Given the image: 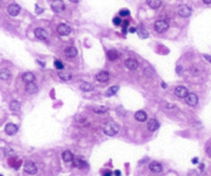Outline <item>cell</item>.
Returning a JSON list of instances; mask_svg holds the SVG:
<instances>
[{
  "mask_svg": "<svg viewBox=\"0 0 211 176\" xmlns=\"http://www.w3.org/2000/svg\"><path fill=\"white\" fill-rule=\"evenodd\" d=\"M204 58H205L208 62H210L211 63V56H209V55H204Z\"/></svg>",
  "mask_w": 211,
  "mask_h": 176,
  "instance_id": "cell-40",
  "label": "cell"
},
{
  "mask_svg": "<svg viewBox=\"0 0 211 176\" xmlns=\"http://www.w3.org/2000/svg\"><path fill=\"white\" fill-rule=\"evenodd\" d=\"M69 1H71V2H74V3H77V2H78V0H69Z\"/></svg>",
  "mask_w": 211,
  "mask_h": 176,
  "instance_id": "cell-46",
  "label": "cell"
},
{
  "mask_svg": "<svg viewBox=\"0 0 211 176\" xmlns=\"http://www.w3.org/2000/svg\"><path fill=\"white\" fill-rule=\"evenodd\" d=\"M65 55L68 58H74L77 56V49L74 46H70L65 49Z\"/></svg>",
  "mask_w": 211,
  "mask_h": 176,
  "instance_id": "cell-24",
  "label": "cell"
},
{
  "mask_svg": "<svg viewBox=\"0 0 211 176\" xmlns=\"http://www.w3.org/2000/svg\"><path fill=\"white\" fill-rule=\"evenodd\" d=\"M112 22H113V24L115 25V26H119V25L122 24V20L119 19V16H115V18H113Z\"/></svg>",
  "mask_w": 211,
  "mask_h": 176,
  "instance_id": "cell-34",
  "label": "cell"
},
{
  "mask_svg": "<svg viewBox=\"0 0 211 176\" xmlns=\"http://www.w3.org/2000/svg\"><path fill=\"white\" fill-rule=\"evenodd\" d=\"M96 79L99 82H106L109 79V73L107 71H100L96 74Z\"/></svg>",
  "mask_w": 211,
  "mask_h": 176,
  "instance_id": "cell-12",
  "label": "cell"
},
{
  "mask_svg": "<svg viewBox=\"0 0 211 176\" xmlns=\"http://www.w3.org/2000/svg\"><path fill=\"white\" fill-rule=\"evenodd\" d=\"M192 14V8L187 5H181L178 8V15L181 18H189Z\"/></svg>",
  "mask_w": 211,
  "mask_h": 176,
  "instance_id": "cell-8",
  "label": "cell"
},
{
  "mask_svg": "<svg viewBox=\"0 0 211 176\" xmlns=\"http://www.w3.org/2000/svg\"><path fill=\"white\" fill-rule=\"evenodd\" d=\"M26 92L30 95H33V94H36L38 92V88L34 82H31V84H27L26 86Z\"/></svg>",
  "mask_w": 211,
  "mask_h": 176,
  "instance_id": "cell-18",
  "label": "cell"
},
{
  "mask_svg": "<svg viewBox=\"0 0 211 176\" xmlns=\"http://www.w3.org/2000/svg\"><path fill=\"white\" fill-rule=\"evenodd\" d=\"M174 94L178 98H185L189 95V90L183 86H178L174 90Z\"/></svg>",
  "mask_w": 211,
  "mask_h": 176,
  "instance_id": "cell-6",
  "label": "cell"
},
{
  "mask_svg": "<svg viewBox=\"0 0 211 176\" xmlns=\"http://www.w3.org/2000/svg\"><path fill=\"white\" fill-rule=\"evenodd\" d=\"M4 130H5V133L7 135L13 136L18 132V127L13 123H8L7 125L5 126V128H4Z\"/></svg>",
  "mask_w": 211,
  "mask_h": 176,
  "instance_id": "cell-13",
  "label": "cell"
},
{
  "mask_svg": "<svg viewBox=\"0 0 211 176\" xmlns=\"http://www.w3.org/2000/svg\"><path fill=\"white\" fill-rule=\"evenodd\" d=\"M203 2L205 3V4H210V3H211V0H203Z\"/></svg>",
  "mask_w": 211,
  "mask_h": 176,
  "instance_id": "cell-44",
  "label": "cell"
},
{
  "mask_svg": "<svg viewBox=\"0 0 211 176\" xmlns=\"http://www.w3.org/2000/svg\"><path fill=\"white\" fill-rule=\"evenodd\" d=\"M51 9L55 11V13H62L65 9V3L63 2V0H54L51 2Z\"/></svg>",
  "mask_w": 211,
  "mask_h": 176,
  "instance_id": "cell-3",
  "label": "cell"
},
{
  "mask_svg": "<svg viewBox=\"0 0 211 176\" xmlns=\"http://www.w3.org/2000/svg\"><path fill=\"white\" fill-rule=\"evenodd\" d=\"M146 3L152 9H157L162 5V0H146Z\"/></svg>",
  "mask_w": 211,
  "mask_h": 176,
  "instance_id": "cell-22",
  "label": "cell"
},
{
  "mask_svg": "<svg viewBox=\"0 0 211 176\" xmlns=\"http://www.w3.org/2000/svg\"><path fill=\"white\" fill-rule=\"evenodd\" d=\"M182 70H183V68H182V66H180V65H178L177 67H176V72L178 74H180L182 72Z\"/></svg>",
  "mask_w": 211,
  "mask_h": 176,
  "instance_id": "cell-36",
  "label": "cell"
},
{
  "mask_svg": "<svg viewBox=\"0 0 211 176\" xmlns=\"http://www.w3.org/2000/svg\"><path fill=\"white\" fill-rule=\"evenodd\" d=\"M149 170L152 171V172H154V173H160V172H162L163 167L160 163L152 162L149 164Z\"/></svg>",
  "mask_w": 211,
  "mask_h": 176,
  "instance_id": "cell-17",
  "label": "cell"
},
{
  "mask_svg": "<svg viewBox=\"0 0 211 176\" xmlns=\"http://www.w3.org/2000/svg\"><path fill=\"white\" fill-rule=\"evenodd\" d=\"M9 108H11V111H15V112L20 111V109H21V104H20L18 101L14 100V101H11V104H9Z\"/></svg>",
  "mask_w": 211,
  "mask_h": 176,
  "instance_id": "cell-27",
  "label": "cell"
},
{
  "mask_svg": "<svg viewBox=\"0 0 211 176\" xmlns=\"http://www.w3.org/2000/svg\"><path fill=\"white\" fill-rule=\"evenodd\" d=\"M74 122H75L76 125L84 126V127H87V126L90 125L89 121H88L84 117H82V115H76V117H74Z\"/></svg>",
  "mask_w": 211,
  "mask_h": 176,
  "instance_id": "cell-14",
  "label": "cell"
},
{
  "mask_svg": "<svg viewBox=\"0 0 211 176\" xmlns=\"http://www.w3.org/2000/svg\"><path fill=\"white\" fill-rule=\"evenodd\" d=\"M107 57H108V59L110 60V61H114V60L117 59L119 54H117V51H115V49H109V51H107Z\"/></svg>",
  "mask_w": 211,
  "mask_h": 176,
  "instance_id": "cell-29",
  "label": "cell"
},
{
  "mask_svg": "<svg viewBox=\"0 0 211 176\" xmlns=\"http://www.w3.org/2000/svg\"><path fill=\"white\" fill-rule=\"evenodd\" d=\"M129 15H130V11L127 8H124L122 11H119V16H128Z\"/></svg>",
  "mask_w": 211,
  "mask_h": 176,
  "instance_id": "cell-33",
  "label": "cell"
},
{
  "mask_svg": "<svg viewBox=\"0 0 211 176\" xmlns=\"http://www.w3.org/2000/svg\"><path fill=\"white\" fill-rule=\"evenodd\" d=\"M73 164V167H75V168H78V169H82L84 168L86 166H87V163L84 162V161H82L81 159H79V158H76V159H74L72 162Z\"/></svg>",
  "mask_w": 211,
  "mask_h": 176,
  "instance_id": "cell-20",
  "label": "cell"
},
{
  "mask_svg": "<svg viewBox=\"0 0 211 176\" xmlns=\"http://www.w3.org/2000/svg\"><path fill=\"white\" fill-rule=\"evenodd\" d=\"M134 117H135L136 121H138V122H145L146 119H147V114H146L145 111L138 110L135 113V115H134Z\"/></svg>",
  "mask_w": 211,
  "mask_h": 176,
  "instance_id": "cell-19",
  "label": "cell"
},
{
  "mask_svg": "<svg viewBox=\"0 0 211 176\" xmlns=\"http://www.w3.org/2000/svg\"><path fill=\"white\" fill-rule=\"evenodd\" d=\"M20 11H21V7H20V5L16 4V3H13L11 5H8V7H7V13L11 15V16H18V15L20 14Z\"/></svg>",
  "mask_w": 211,
  "mask_h": 176,
  "instance_id": "cell-9",
  "label": "cell"
},
{
  "mask_svg": "<svg viewBox=\"0 0 211 176\" xmlns=\"http://www.w3.org/2000/svg\"><path fill=\"white\" fill-rule=\"evenodd\" d=\"M137 32H138V35L142 39H145V38L148 37V32L146 31V29L143 26H139V28L137 29Z\"/></svg>",
  "mask_w": 211,
  "mask_h": 176,
  "instance_id": "cell-25",
  "label": "cell"
},
{
  "mask_svg": "<svg viewBox=\"0 0 211 176\" xmlns=\"http://www.w3.org/2000/svg\"><path fill=\"white\" fill-rule=\"evenodd\" d=\"M191 72L193 73V75H198V73H199V70H196L195 67H192V68H191Z\"/></svg>",
  "mask_w": 211,
  "mask_h": 176,
  "instance_id": "cell-35",
  "label": "cell"
},
{
  "mask_svg": "<svg viewBox=\"0 0 211 176\" xmlns=\"http://www.w3.org/2000/svg\"><path fill=\"white\" fill-rule=\"evenodd\" d=\"M35 7H36V14H42L44 13V9L42 8H40V7H38V5H35Z\"/></svg>",
  "mask_w": 211,
  "mask_h": 176,
  "instance_id": "cell-37",
  "label": "cell"
},
{
  "mask_svg": "<svg viewBox=\"0 0 211 176\" xmlns=\"http://www.w3.org/2000/svg\"><path fill=\"white\" fill-rule=\"evenodd\" d=\"M103 131H104V134H105V135L112 137V136H115L117 133H119V127L115 124V123H108V124H106L105 125Z\"/></svg>",
  "mask_w": 211,
  "mask_h": 176,
  "instance_id": "cell-1",
  "label": "cell"
},
{
  "mask_svg": "<svg viewBox=\"0 0 211 176\" xmlns=\"http://www.w3.org/2000/svg\"><path fill=\"white\" fill-rule=\"evenodd\" d=\"M34 35L36 36V38L40 39V40H45V39H47V37H49L47 32H46L44 29H42V28H36V29L34 30Z\"/></svg>",
  "mask_w": 211,
  "mask_h": 176,
  "instance_id": "cell-7",
  "label": "cell"
},
{
  "mask_svg": "<svg viewBox=\"0 0 211 176\" xmlns=\"http://www.w3.org/2000/svg\"><path fill=\"white\" fill-rule=\"evenodd\" d=\"M11 77V72L6 68H3L0 70V78L2 80H7Z\"/></svg>",
  "mask_w": 211,
  "mask_h": 176,
  "instance_id": "cell-23",
  "label": "cell"
},
{
  "mask_svg": "<svg viewBox=\"0 0 211 176\" xmlns=\"http://www.w3.org/2000/svg\"><path fill=\"white\" fill-rule=\"evenodd\" d=\"M58 74H59L60 78L62 79V80H65V81L70 80L71 77H72V76H71V74L69 73V72H66V71H60Z\"/></svg>",
  "mask_w": 211,
  "mask_h": 176,
  "instance_id": "cell-28",
  "label": "cell"
},
{
  "mask_svg": "<svg viewBox=\"0 0 211 176\" xmlns=\"http://www.w3.org/2000/svg\"><path fill=\"white\" fill-rule=\"evenodd\" d=\"M198 162H199L198 158H194V159H193V164H197Z\"/></svg>",
  "mask_w": 211,
  "mask_h": 176,
  "instance_id": "cell-42",
  "label": "cell"
},
{
  "mask_svg": "<svg viewBox=\"0 0 211 176\" xmlns=\"http://www.w3.org/2000/svg\"><path fill=\"white\" fill-rule=\"evenodd\" d=\"M159 127H160V124H159V122H158L157 119H149L148 123H147V129H148L150 132L157 131L158 129H159Z\"/></svg>",
  "mask_w": 211,
  "mask_h": 176,
  "instance_id": "cell-15",
  "label": "cell"
},
{
  "mask_svg": "<svg viewBox=\"0 0 211 176\" xmlns=\"http://www.w3.org/2000/svg\"><path fill=\"white\" fill-rule=\"evenodd\" d=\"M22 79L26 84H31V82H34V80H35V75L31 72H25V73L22 74Z\"/></svg>",
  "mask_w": 211,
  "mask_h": 176,
  "instance_id": "cell-16",
  "label": "cell"
},
{
  "mask_svg": "<svg viewBox=\"0 0 211 176\" xmlns=\"http://www.w3.org/2000/svg\"><path fill=\"white\" fill-rule=\"evenodd\" d=\"M125 66L129 70H135V69L138 68V62L135 59H127L125 61Z\"/></svg>",
  "mask_w": 211,
  "mask_h": 176,
  "instance_id": "cell-11",
  "label": "cell"
},
{
  "mask_svg": "<svg viewBox=\"0 0 211 176\" xmlns=\"http://www.w3.org/2000/svg\"><path fill=\"white\" fill-rule=\"evenodd\" d=\"M54 64H55V67H56V69H58V70H62L63 68H64L63 63L61 62V61H59V60H56Z\"/></svg>",
  "mask_w": 211,
  "mask_h": 176,
  "instance_id": "cell-32",
  "label": "cell"
},
{
  "mask_svg": "<svg viewBox=\"0 0 211 176\" xmlns=\"http://www.w3.org/2000/svg\"><path fill=\"white\" fill-rule=\"evenodd\" d=\"M62 159L64 162L66 163H70V162H73V160H74V158H73V154L72 152H70V150H65V152L62 154Z\"/></svg>",
  "mask_w": 211,
  "mask_h": 176,
  "instance_id": "cell-21",
  "label": "cell"
},
{
  "mask_svg": "<svg viewBox=\"0 0 211 176\" xmlns=\"http://www.w3.org/2000/svg\"><path fill=\"white\" fill-rule=\"evenodd\" d=\"M119 86H113V87H110L108 90H107V92H106V96H108V97H111V96L115 95L117 93V91H119Z\"/></svg>",
  "mask_w": 211,
  "mask_h": 176,
  "instance_id": "cell-30",
  "label": "cell"
},
{
  "mask_svg": "<svg viewBox=\"0 0 211 176\" xmlns=\"http://www.w3.org/2000/svg\"><path fill=\"white\" fill-rule=\"evenodd\" d=\"M129 31H130L131 33H134V32H136V28H134V27H131L130 29H129Z\"/></svg>",
  "mask_w": 211,
  "mask_h": 176,
  "instance_id": "cell-41",
  "label": "cell"
},
{
  "mask_svg": "<svg viewBox=\"0 0 211 176\" xmlns=\"http://www.w3.org/2000/svg\"><path fill=\"white\" fill-rule=\"evenodd\" d=\"M128 24H129V23H128V21H126V22H125V25H124V28H123V32H124V33H126V30H127Z\"/></svg>",
  "mask_w": 211,
  "mask_h": 176,
  "instance_id": "cell-38",
  "label": "cell"
},
{
  "mask_svg": "<svg viewBox=\"0 0 211 176\" xmlns=\"http://www.w3.org/2000/svg\"><path fill=\"white\" fill-rule=\"evenodd\" d=\"M199 102V98L194 93H189V95L185 97V103L189 106H196Z\"/></svg>",
  "mask_w": 211,
  "mask_h": 176,
  "instance_id": "cell-5",
  "label": "cell"
},
{
  "mask_svg": "<svg viewBox=\"0 0 211 176\" xmlns=\"http://www.w3.org/2000/svg\"><path fill=\"white\" fill-rule=\"evenodd\" d=\"M107 110L108 109L105 106H98V107H95L94 108V112H96V113H105Z\"/></svg>",
  "mask_w": 211,
  "mask_h": 176,
  "instance_id": "cell-31",
  "label": "cell"
},
{
  "mask_svg": "<svg viewBox=\"0 0 211 176\" xmlns=\"http://www.w3.org/2000/svg\"><path fill=\"white\" fill-rule=\"evenodd\" d=\"M57 31H58V33H59L60 35L66 36V35H68V34L71 32V28L69 27L68 25H66V24H60L59 26H58V28H57Z\"/></svg>",
  "mask_w": 211,
  "mask_h": 176,
  "instance_id": "cell-10",
  "label": "cell"
},
{
  "mask_svg": "<svg viewBox=\"0 0 211 176\" xmlns=\"http://www.w3.org/2000/svg\"><path fill=\"white\" fill-rule=\"evenodd\" d=\"M189 176H199L196 171H191V173H189Z\"/></svg>",
  "mask_w": 211,
  "mask_h": 176,
  "instance_id": "cell-39",
  "label": "cell"
},
{
  "mask_svg": "<svg viewBox=\"0 0 211 176\" xmlns=\"http://www.w3.org/2000/svg\"><path fill=\"white\" fill-rule=\"evenodd\" d=\"M24 171L30 175H34L37 173V166L33 162H26L24 165Z\"/></svg>",
  "mask_w": 211,
  "mask_h": 176,
  "instance_id": "cell-4",
  "label": "cell"
},
{
  "mask_svg": "<svg viewBox=\"0 0 211 176\" xmlns=\"http://www.w3.org/2000/svg\"><path fill=\"white\" fill-rule=\"evenodd\" d=\"M103 176H111V172H110V171H107V172H105V173H104V175H103Z\"/></svg>",
  "mask_w": 211,
  "mask_h": 176,
  "instance_id": "cell-43",
  "label": "cell"
},
{
  "mask_svg": "<svg viewBox=\"0 0 211 176\" xmlns=\"http://www.w3.org/2000/svg\"><path fill=\"white\" fill-rule=\"evenodd\" d=\"M79 88H80V90L82 92H91L93 90V86L90 84V82H87V81H84V82L79 86Z\"/></svg>",
  "mask_w": 211,
  "mask_h": 176,
  "instance_id": "cell-26",
  "label": "cell"
},
{
  "mask_svg": "<svg viewBox=\"0 0 211 176\" xmlns=\"http://www.w3.org/2000/svg\"><path fill=\"white\" fill-rule=\"evenodd\" d=\"M154 30H156V32L158 33H164L166 32L168 30V28H169V24H168L166 21H164V20H159V21H157V22L154 23Z\"/></svg>",
  "mask_w": 211,
  "mask_h": 176,
  "instance_id": "cell-2",
  "label": "cell"
},
{
  "mask_svg": "<svg viewBox=\"0 0 211 176\" xmlns=\"http://www.w3.org/2000/svg\"><path fill=\"white\" fill-rule=\"evenodd\" d=\"M162 88H163V89H166V88H167V84H166L164 81L162 82Z\"/></svg>",
  "mask_w": 211,
  "mask_h": 176,
  "instance_id": "cell-45",
  "label": "cell"
},
{
  "mask_svg": "<svg viewBox=\"0 0 211 176\" xmlns=\"http://www.w3.org/2000/svg\"><path fill=\"white\" fill-rule=\"evenodd\" d=\"M1 176H3V175H1Z\"/></svg>",
  "mask_w": 211,
  "mask_h": 176,
  "instance_id": "cell-47",
  "label": "cell"
}]
</instances>
